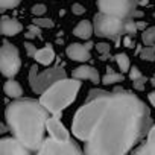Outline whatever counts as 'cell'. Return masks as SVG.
<instances>
[{
  "mask_svg": "<svg viewBox=\"0 0 155 155\" xmlns=\"http://www.w3.org/2000/svg\"><path fill=\"white\" fill-rule=\"evenodd\" d=\"M49 111L31 99H17L6 108V123L28 149L38 152L44 141V129L49 119Z\"/></svg>",
  "mask_w": 155,
  "mask_h": 155,
  "instance_id": "2",
  "label": "cell"
},
{
  "mask_svg": "<svg viewBox=\"0 0 155 155\" xmlns=\"http://www.w3.org/2000/svg\"><path fill=\"white\" fill-rule=\"evenodd\" d=\"M96 50H97L99 55H107V53H110V44H107V43H97L96 44Z\"/></svg>",
  "mask_w": 155,
  "mask_h": 155,
  "instance_id": "27",
  "label": "cell"
},
{
  "mask_svg": "<svg viewBox=\"0 0 155 155\" xmlns=\"http://www.w3.org/2000/svg\"><path fill=\"white\" fill-rule=\"evenodd\" d=\"M137 28L140 29H146V21H137Z\"/></svg>",
  "mask_w": 155,
  "mask_h": 155,
  "instance_id": "34",
  "label": "cell"
},
{
  "mask_svg": "<svg viewBox=\"0 0 155 155\" xmlns=\"http://www.w3.org/2000/svg\"><path fill=\"white\" fill-rule=\"evenodd\" d=\"M132 38H134V37H131V35H125V38H123V44H125L126 47H132V46H134Z\"/></svg>",
  "mask_w": 155,
  "mask_h": 155,
  "instance_id": "31",
  "label": "cell"
},
{
  "mask_svg": "<svg viewBox=\"0 0 155 155\" xmlns=\"http://www.w3.org/2000/svg\"><path fill=\"white\" fill-rule=\"evenodd\" d=\"M21 65L20 61V53L15 46L9 44L8 41H3L2 50H0V70H2L3 76L12 78L18 73Z\"/></svg>",
  "mask_w": 155,
  "mask_h": 155,
  "instance_id": "7",
  "label": "cell"
},
{
  "mask_svg": "<svg viewBox=\"0 0 155 155\" xmlns=\"http://www.w3.org/2000/svg\"><path fill=\"white\" fill-rule=\"evenodd\" d=\"M31 149H28L17 137H5L0 140V153L2 155H28Z\"/></svg>",
  "mask_w": 155,
  "mask_h": 155,
  "instance_id": "9",
  "label": "cell"
},
{
  "mask_svg": "<svg viewBox=\"0 0 155 155\" xmlns=\"http://www.w3.org/2000/svg\"><path fill=\"white\" fill-rule=\"evenodd\" d=\"M116 62H117L119 68L122 70V73L129 71V68H131V62H129V58H128L126 53H117V55H116Z\"/></svg>",
  "mask_w": 155,
  "mask_h": 155,
  "instance_id": "19",
  "label": "cell"
},
{
  "mask_svg": "<svg viewBox=\"0 0 155 155\" xmlns=\"http://www.w3.org/2000/svg\"><path fill=\"white\" fill-rule=\"evenodd\" d=\"M140 58L143 61H153L155 62V47L152 46H144L140 50Z\"/></svg>",
  "mask_w": 155,
  "mask_h": 155,
  "instance_id": "21",
  "label": "cell"
},
{
  "mask_svg": "<svg viewBox=\"0 0 155 155\" xmlns=\"http://www.w3.org/2000/svg\"><path fill=\"white\" fill-rule=\"evenodd\" d=\"M93 32H94V25H91V21H88V20L79 21L78 26L73 29V35H76L81 40H90Z\"/></svg>",
  "mask_w": 155,
  "mask_h": 155,
  "instance_id": "15",
  "label": "cell"
},
{
  "mask_svg": "<svg viewBox=\"0 0 155 155\" xmlns=\"http://www.w3.org/2000/svg\"><path fill=\"white\" fill-rule=\"evenodd\" d=\"M135 153H144V155H155V125L150 126L149 132H147V138L146 143H143L140 147H137L134 150Z\"/></svg>",
  "mask_w": 155,
  "mask_h": 155,
  "instance_id": "14",
  "label": "cell"
},
{
  "mask_svg": "<svg viewBox=\"0 0 155 155\" xmlns=\"http://www.w3.org/2000/svg\"><path fill=\"white\" fill-rule=\"evenodd\" d=\"M128 20V18H126ZM125 18L105 14L99 11L94 15L93 25H94V34L102 38H108L113 41H119L122 35H125Z\"/></svg>",
  "mask_w": 155,
  "mask_h": 155,
  "instance_id": "4",
  "label": "cell"
},
{
  "mask_svg": "<svg viewBox=\"0 0 155 155\" xmlns=\"http://www.w3.org/2000/svg\"><path fill=\"white\" fill-rule=\"evenodd\" d=\"M46 129L49 131L50 137H53L56 140H64V141H68L70 140V134L64 128V125L58 120V116H53V117H49L47 119Z\"/></svg>",
  "mask_w": 155,
  "mask_h": 155,
  "instance_id": "10",
  "label": "cell"
},
{
  "mask_svg": "<svg viewBox=\"0 0 155 155\" xmlns=\"http://www.w3.org/2000/svg\"><path fill=\"white\" fill-rule=\"evenodd\" d=\"M153 47H155V46H153Z\"/></svg>",
  "mask_w": 155,
  "mask_h": 155,
  "instance_id": "36",
  "label": "cell"
},
{
  "mask_svg": "<svg viewBox=\"0 0 155 155\" xmlns=\"http://www.w3.org/2000/svg\"><path fill=\"white\" fill-rule=\"evenodd\" d=\"M20 2L21 0H0V11L5 12L11 8H15V6L20 5Z\"/></svg>",
  "mask_w": 155,
  "mask_h": 155,
  "instance_id": "23",
  "label": "cell"
},
{
  "mask_svg": "<svg viewBox=\"0 0 155 155\" xmlns=\"http://www.w3.org/2000/svg\"><path fill=\"white\" fill-rule=\"evenodd\" d=\"M152 125L146 104L135 94L91 90L87 102L76 111L71 132L90 155H122L149 132Z\"/></svg>",
  "mask_w": 155,
  "mask_h": 155,
  "instance_id": "1",
  "label": "cell"
},
{
  "mask_svg": "<svg viewBox=\"0 0 155 155\" xmlns=\"http://www.w3.org/2000/svg\"><path fill=\"white\" fill-rule=\"evenodd\" d=\"M138 28H137V21L134 18H128L125 21V35H131V37H135Z\"/></svg>",
  "mask_w": 155,
  "mask_h": 155,
  "instance_id": "22",
  "label": "cell"
},
{
  "mask_svg": "<svg viewBox=\"0 0 155 155\" xmlns=\"http://www.w3.org/2000/svg\"><path fill=\"white\" fill-rule=\"evenodd\" d=\"M84 150H81L78 144L73 143L71 140L64 141V140H56L53 137L46 138L41 147L38 149V153L41 155H79Z\"/></svg>",
  "mask_w": 155,
  "mask_h": 155,
  "instance_id": "8",
  "label": "cell"
},
{
  "mask_svg": "<svg viewBox=\"0 0 155 155\" xmlns=\"http://www.w3.org/2000/svg\"><path fill=\"white\" fill-rule=\"evenodd\" d=\"M141 41H143L144 46H152V44L155 43V26L147 28V29L143 31V34H141Z\"/></svg>",
  "mask_w": 155,
  "mask_h": 155,
  "instance_id": "20",
  "label": "cell"
},
{
  "mask_svg": "<svg viewBox=\"0 0 155 155\" xmlns=\"http://www.w3.org/2000/svg\"><path fill=\"white\" fill-rule=\"evenodd\" d=\"M140 17H143V11H138V9H135V12H134L132 18H140Z\"/></svg>",
  "mask_w": 155,
  "mask_h": 155,
  "instance_id": "33",
  "label": "cell"
},
{
  "mask_svg": "<svg viewBox=\"0 0 155 155\" xmlns=\"http://www.w3.org/2000/svg\"><path fill=\"white\" fill-rule=\"evenodd\" d=\"M71 11H73V14H76V15H82V14L85 12V8H84L82 5H79V3H73Z\"/></svg>",
  "mask_w": 155,
  "mask_h": 155,
  "instance_id": "29",
  "label": "cell"
},
{
  "mask_svg": "<svg viewBox=\"0 0 155 155\" xmlns=\"http://www.w3.org/2000/svg\"><path fill=\"white\" fill-rule=\"evenodd\" d=\"M81 88V79H62L53 82L49 88L44 90V93L40 96L41 105L53 116H59L78 96V91Z\"/></svg>",
  "mask_w": 155,
  "mask_h": 155,
  "instance_id": "3",
  "label": "cell"
},
{
  "mask_svg": "<svg viewBox=\"0 0 155 155\" xmlns=\"http://www.w3.org/2000/svg\"><path fill=\"white\" fill-rule=\"evenodd\" d=\"M147 97H149V102L152 104V107H155V91H150Z\"/></svg>",
  "mask_w": 155,
  "mask_h": 155,
  "instance_id": "32",
  "label": "cell"
},
{
  "mask_svg": "<svg viewBox=\"0 0 155 155\" xmlns=\"http://www.w3.org/2000/svg\"><path fill=\"white\" fill-rule=\"evenodd\" d=\"M144 85H146V78L144 76H141V78H138V79H134L132 81V87L137 91H143L144 90Z\"/></svg>",
  "mask_w": 155,
  "mask_h": 155,
  "instance_id": "25",
  "label": "cell"
},
{
  "mask_svg": "<svg viewBox=\"0 0 155 155\" xmlns=\"http://www.w3.org/2000/svg\"><path fill=\"white\" fill-rule=\"evenodd\" d=\"M65 53H67V56H68L71 61H78V62H85V61H88V59L91 58L90 49L87 47V44L73 43V44L67 46Z\"/></svg>",
  "mask_w": 155,
  "mask_h": 155,
  "instance_id": "11",
  "label": "cell"
},
{
  "mask_svg": "<svg viewBox=\"0 0 155 155\" xmlns=\"http://www.w3.org/2000/svg\"><path fill=\"white\" fill-rule=\"evenodd\" d=\"M46 11H47V8H46L44 5H34V6H32V14H34L35 17H40V15L46 14Z\"/></svg>",
  "mask_w": 155,
  "mask_h": 155,
  "instance_id": "26",
  "label": "cell"
},
{
  "mask_svg": "<svg viewBox=\"0 0 155 155\" xmlns=\"http://www.w3.org/2000/svg\"><path fill=\"white\" fill-rule=\"evenodd\" d=\"M73 78H76V79H88L91 81L93 84H97L101 81V76H99V71L91 67V65H79V67H76L73 70Z\"/></svg>",
  "mask_w": 155,
  "mask_h": 155,
  "instance_id": "12",
  "label": "cell"
},
{
  "mask_svg": "<svg viewBox=\"0 0 155 155\" xmlns=\"http://www.w3.org/2000/svg\"><path fill=\"white\" fill-rule=\"evenodd\" d=\"M120 81H123V73H114V71H111V68L102 78V84H105V85H113V84H117Z\"/></svg>",
  "mask_w": 155,
  "mask_h": 155,
  "instance_id": "18",
  "label": "cell"
},
{
  "mask_svg": "<svg viewBox=\"0 0 155 155\" xmlns=\"http://www.w3.org/2000/svg\"><path fill=\"white\" fill-rule=\"evenodd\" d=\"M25 47H26L28 55L34 58V55H35V53H37V50H38V49H37V46H34L32 43H25Z\"/></svg>",
  "mask_w": 155,
  "mask_h": 155,
  "instance_id": "30",
  "label": "cell"
},
{
  "mask_svg": "<svg viewBox=\"0 0 155 155\" xmlns=\"http://www.w3.org/2000/svg\"><path fill=\"white\" fill-rule=\"evenodd\" d=\"M34 23L38 25L40 28H47V29L49 28H53V25H55L50 18H43V17H35L34 18Z\"/></svg>",
  "mask_w": 155,
  "mask_h": 155,
  "instance_id": "24",
  "label": "cell"
},
{
  "mask_svg": "<svg viewBox=\"0 0 155 155\" xmlns=\"http://www.w3.org/2000/svg\"><path fill=\"white\" fill-rule=\"evenodd\" d=\"M67 78L65 70H62L61 67H50L46 68L43 71H38L37 65H32L29 70V84L32 87V91L37 94H43L46 88H49L53 82Z\"/></svg>",
  "mask_w": 155,
  "mask_h": 155,
  "instance_id": "5",
  "label": "cell"
},
{
  "mask_svg": "<svg viewBox=\"0 0 155 155\" xmlns=\"http://www.w3.org/2000/svg\"><path fill=\"white\" fill-rule=\"evenodd\" d=\"M143 74H141V71L137 68V67H131L129 68V79L131 81H134V79H138V78H141Z\"/></svg>",
  "mask_w": 155,
  "mask_h": 155,
  "instance_id": "28",
  "label": "cell"
},
{
  "mask_svg": "<svg viewBox=\"0 0 155 155\" xmlns=\"http://www.w3.org/2000/svg\"><path fill=\"white\" fill-rule=\"evenodd\" d=\"M140 0H97L99 11L120 18H132Z\"/></svg>",
  "mask_w": 155,
  "mask_h": 155,
  "instance_id": "6",
  "label": "cell"
},
{
  "mask_svg": "<svg viewBox=\"0 0 155 155\" xmlns=\"http://www.w3.org/2000/svg\"><path fill=\"white\" fill-rule=\"evenodd\" d=\"M150 82H152V85H153V87H155V78H153V79H152V81H150Z\"/></svg>",
  "mask_w": 155,
  "mask_h": 155,
  "instance_id": "35",
  "label": "cell"
},
{
  "mask_svg": "<svg viewBox=\"0 0 155 155\" xmlns=\"http://www.w3.org/2000/svg\"><path fill=\"white\" fill-rule=\"evenodd\" d=\"M34 59H35L37 62L43 64V65H49V64H52L53 59H55V50H53L50 46H46V47L37 50V53L34 55Z\"/></svg>",
  "mask_w": 155,
  "mask_h": 155,
  "instance_id": "16",
  "label": "cell"
},
{
  "mask_svg": "<svg viewBox=\"0 0 155 155\" xmlns=\"http://www.w3.org/2000/svg\"><path fill=\"white\" fill-rule=\"evenodd\" d=\"M5 94L8 97H12V99H20L23 96V88H21V85L17 81L9 79L5 84Z\"/></svg>",
  "mask_w": 155,
  "mask_h": 155,
  "instance_id": "17",
  "label": "cell"
},
{
  "mask_svg": "<svg viewBox=\"0 0 155 155\" xmlns=\"http://www.w3.org/2000/svg\"><path fill=\"white\" fill-rule=\"evenodd\" d=\"M0 28H2V34L5 37H14V35H17L23 31V25L18 20L6 17V15L2 17V25H0Z\"/></svg>",
  "mask_w": 155,
  "mask_h": 155,
  "instance_id": "13",
  "label": "cell"
}]
</instances>
